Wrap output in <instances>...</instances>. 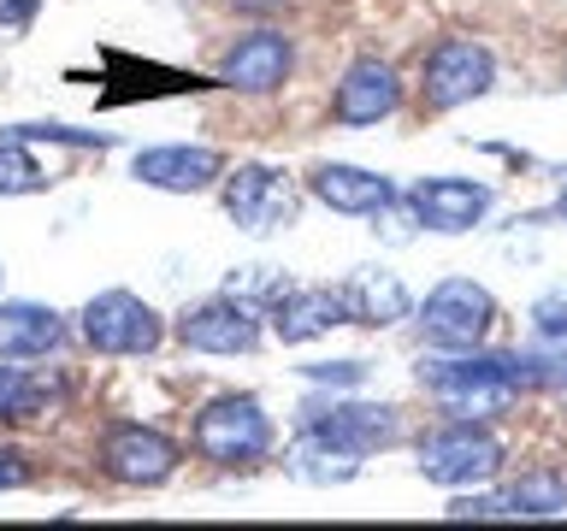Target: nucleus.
I'll list each match as a JSON object with an SVG mask.
<instances>
[{
  "label": "nucleus",
  "mask_w": 567,
  "mask_h": 531,
  "mask_svg": "<svg viewBox=\"0 0 567 531\" xmlns=\"http://www.w3.org/2000/svg\"><path fill=\"white\" fill-rule=\"evenodd\" d=\"M189 449L213 467H255V460L272 455V414L248 389L213 396L189 425Z\"/></svg>",
  "instance_id": "f03ea898"
},
{
  "label": "nucleus",
  "mask_w": 567,
  "mask_h": 531,
  "mask_svg": "<svg viewBox=\"0 0 567 531\" xmlns=\"http://www.w3.org/2000/svg\"><path fill=\"white\" fill-rule=\"evenodd\" d=\"M284 467H290L301 485H349V478L361 472V455H349V449H337V442H326V437L301 431V442L290 449Z\"/></svg>",
  "instance_id": "aec40b11"
},
{
  "label": "nucleus",
  "mask_w": 567,
  "mask_h": 531,
  "mask_svg": "<svg viewBox=\"0 0 567 531\" xmlns=\"http://www.w3.org/2000/svg\"><path fill=\"white\" fill-rule=\"evenodd\" d=\"M343 301H349V325H367V331L396 325V319H408V308H414L408 283L396 272H384V266H354L343 278Z\"/></svg>",
  "instance_id": "f3484780"
},
{
  "label": "nucleus",
  "mask_w": 567,
  "mask_h": 531,
  "mask_svg": "<svg viewBox=\"0 0 567 531\" xmlns=\"http://www.w3.org/2000/svg\"><path fill=\"white\" fill-rule=\"evenodd\" d=\"M35 407V384L18 366H0V419H24Z\"/></svg>",
  "instance_id": "393cba45"
},
{
  "label": "nucleus",
  "mask_w": 567,
  "mask_h": 531,
  "mask_svg": "<svg viewBox=\"0 0 567 531\" xmlns=\"http://www.w3.org/2000/svg\"><path fill=\"white\" fill-rule=\"evenodd\" d=\"M503 472V442L485 431V419H450L420 442V478L443 490H473Z\"/></svg>",
  "instance_id": "7ed1b4c3"
},
{
  "label": "nucleus",
  "mask_w": 567,
  "mask_h": 531,
  "mask_svg": "<svg viewBox=\"0 0 567 531\" xmlns=\"http://www.w3.org/2000/svg\"><path fill=\"white\" fill-rule=\"evenodd\" d=\"M78 336L95 354H154L159 343H166V319L131 290H101V295L83 301Z\"/></svg>",
  "instance_id": "39448f33"
},
{
  "label": "nucleus",
  "mask_w": 567,
  "mask_h": 531,
  "mask_svg": "<svg viewBox=\"0 0 567 531\" xmlns=\"http://www.w3.org/2000/svg\"><path fill=\"white\" fill-rule=\"evenodd\" d=\"M131 177L159 195H202L225 177V154L202 142H166V148H142L131 159Z\"/></svg>",
  "instance_id": "9b49d317"
},
{
  "label": "nucleus",
  "mask_w": 567,
  "mask_h": 531,
  "mask_svg": "<svg viewBox=\"0 0 567 531\" xmlns=\"http://www.w3.org/2000/svg\"><path fill=\"white\" fill-rule=\"evenodd\" d=\"M219 201L225 212L237 219V230H248V237H272V230H290L296 212H301V195L296 184L284 177L278 166H237L219 177Z\"/></svg>",
  "instance_id": "6e6552de"
},
{
  "label": "nucleus",
  "mask_w": 567,
  "mask_h": 531,
  "mask_svg": "<svg viewBox=\"0 0 567 531\" xmlns=\"http://www.w3.org/2000/svg\"><path fill=\"white\" fill-rule=\"evenodd\" d=\"M65 343V319L42 301H0V361H48Z\"/></svg>",
  "instance_id": "a211bd4d"
},
{
  "label": "nucleus",
  "mask_w": 567,
  "mask_h": 531,
  "mask_svg": "<svg viewBox=\"0 0 567 531\" xmlns=\"http://www.w3.org/2000/svg\"><path fill=\"white\" fill-rule=\"evenodd\" d=\"M496 331V295L478 278H443L420 308L425 348H485Z\"/></svg>",
  "instance_id": "20e7f679"
},
{
  "label": "nucleus",
  "mask_w": 567,
  "mask_h": 531,
  "mask_svg": "<svg viewBox=\"0 0 567 531\" xmlns=\"http://www.w3.org/2000/svg\"><path fill=\"white\" fill-rule=\"evenodd\" d=\"M301 378L331 384V389H354V384H367V361H313V366H301Z\"/></svg>",
  "instance_id": "a878e982"
},
{
  "label": "nucleus",
  "mask_w": 567,
  "mask_h": 531,
  "mask_svg": "<svg viewBox=\"0 0 567 531\" xmlns=\"http://www.w3.org/2000/svg\"><path fill=\"white\" fill-rule=\"evenodd\" d=\"M301 431L326 437L349 455H379L402 437V414L390 402H308L301 407Z\"/></svg>",
  "instance_id": "9d476101"
},
{
  "label": "nucleus",
  "mask_w": 567,
  "mask_h": 531,
  "mask_svg": "<svg viewBox=\"0 0 567 531\" xmlns=\"http://www.w3.org/2000/svg\"><path fill=\"white\" fill-rule=\"evenodd\" d=\"M95 460H101V472L113 478V485H124V490H159V485H172V478H177L184 449H177L166 431H154V425L118 419V425H106V431H101Z\"/></svg>",
  "instance_id": "423d86ee"
},
{
  "label": "nucleus",
  "mask_w": 567,
  "mask_h": 531,
  "mask_svg": "<svg viewBox=\"0 0 567 531\" xmlns=\"http://www.w3.org/2000/svg\"><path fill=\"white\" fill-rule=\"evenodd\" d=\"M172 336L184 343L189 354H255L260 348V308L243 295H207L195 308L177 313Z\"/></svg>",
  "instance_id": "1a4fd4ad"
},
{
  "label": "nucleus",
  "mask_w": 567,
  "mask_h": 531,
  "mask_svg": "<svg viewBox=\"0 0 567 531\" xmlns=\"http://www.w3.org/2000/svg\"><path fill=\"white\" fill-rule=\"evenodd\" d=\"M420 384L443 402L450 419H496L532 384V361L485 348H437L432 361H420Z\"/></svg>",
  "instance_id": "f257e3e1"
},
{
  "label": "nucleus",
  "mask_w": 567,
  "mask_h": 531,
  "mask_svg": "<svg viewBox=\"0 0 567 531\" xmlns=\"http://www.w3.org/2000/svg\"><path fill=\"white\" fill-rule=\"evenodd\" d=\"M7 136H24V142H65V148H113V136H101V131H71V124H12Z\"/></svg>",
  "instance_id": "5701e85b"
},
{
  "label": "nucleus",
  "mask_w": 567,
  "mask_h": 531,
  "mask_svg": "<svg viewBox=\"0 0 567 531\" xmlns=\"http://www.w3.org/2000/svg\"><path fill=\"white\" fill-rule=\"evenodd\" d=\"M491 184H473V177H420L408 189V207L420 212V230H437V237H461V230L485 225L491 212Z\"/></svg>",
  "instance_id": "f8f14e48"
},
{
  "label": "nucleus",
  "mask_w": 567,
  "mask_h": 531,
  "mask_svg": "<svg viewBox=\"0 0 567 531\" xmlns=\"http://www.w3.org/2000/svg\"><path fill=\"white\" fill-rule=\"evenodd\" d=\"M567 513V472H520L508 485V520H561Z\"/></svg>",
  "instance_id": "6ab92c4d"
},
{
  "label": "nucleus",
  "mask_w": 567,
  "mask_h": 531,
  "mask_svg": "<svg viewBox=\"0 0 567 531\" xmlns=\"http://www.w3.org/2000/svg\"><path fill=\"white\" fill-rule=\"evenodd\" d=\"M24 485H30V467H24V455L0 449V490H24Z\"/></svg>",
  "instance_id": "cd10ccee"
},
{
  "label": "nucleus",
  "mask_w": 567,
  "mask_h": 531,
  "mask_svg": "<svg viewBox=\"0 0 567 531\" xmlns=\"http://www.w3.org/2000/svg\"><path fill=\"white\" fill-rule=\"evenodd\" d=\"M290 65H296L290 35L284 30H248V35H237V42L225 48L219 83L243 88V95H272V88H284V77H290Z\"/></svg>",
  "instance_id": "ddd939ff"
},
{
  "label": "nucleus",
  "mask_w": 567,
  "mask_h": 531,
  "mask_svg": "<svg viewBox=\"0 0 567 531\" xmlns=\"http://www.w3.org/2000/svg\"><path fill=\"white\" fill-rule=\"evenodd\" d=\"M53 177L42 171V159L30 154L24 136H0V195H42Z\"/></svg>",
  "instance_id": "412c9836"
},
{
  "label": "nucleus",
  "mask_w": 567,
  "mask_h": 531,
  "mask_svg": "<svg viewBox=\"0 0 567 531\" xmlns=\"http://www.w3.org/2000/svg\"><path fill=\"white\" fill-rule=\"evenodd\" d=\"M225 290L243 295V301H255V308H272V301L290 290V278H284L278 266H237V272L225 278Z\"/></svg>",
  "instance_id": "4be33fe9"
},
{
  "label": "nucleus",
  "mask_w": 567,
  "mask_h": 531,
  "mask_svg": "<svg viewBox=\"0 0 567 531\" xmlns=\"http://www.w3.org/2000/svg\"><path fill=\"white\" fill-rule=\"evenodd\" d=\"M0 278H7V266H0Z\"/></svg>",
  "instance_id": "2f4dec72"
},
{
  "label": "nucleus",
  "mask_w": 567,
  "mask_h": 531,
  "mask_svg": "<svg viewBox=\"0 0 567 531\" xmlns=\"http://www.w3.org/2000/svg\"><path fill=\"white\" fill-rule=\"evenodd\" d=\"M35 12H42V0H7V7H0V24H7V30H24Z\"/></svg>",
  "instance_id": "c85d7f7f"
},
{
  "label": "nucleus",
  "mask_w": 567,
  "mask_h": 531,
  "mask_svg": "<svg viewBox=\"0 0 567 531\" xmlns=\"http://www.w3.org/2000/svg\"><path fill=\"white\" fill-rule=\"evenodd\" d=\"M556 212H561V219H567V184H561V195H556Z\"/></svg>",
  "instance_id": "7c9ffc66"
},
{
  "label": "nucleus",
  "mask_w": 567,
  "mask_h": 531,
  "mask_svg": "<svg viewBox=\"0 0 567 531\" xmlns=\"http://www.w3.org/2000/svg\"><path fill=\"white\" fill-rule=\"evenodd\" d=\"M491 83H496V60L473 35H443L420 65V95L432 113H455V106L491 95Z\"/></svg>",
  "instance_id": "0eeeda50"
},
{
  "label": "nucleus",
  "mask_w": 567,
  "mask_h": 531,
  "mask_svg": "<svg viewBox=\"0 0 567 531\" xmlns=\"http://www.w3.org/2000/svg\"><path fill=\"white\" fill-rule=\"evenodd\" d=\"M443 513L450 520H508V496H455Z\"/></svg>",
  "instance_id": "bb28decb"
},
{
  "label": "nucleus",
  "mask_w": 567,
  "mask_h": 531,
  "mask_svg": "<svg viewBox=\"0 0 567 531\" xmlns=\"http://www.w3.org/2000/svg\"><path fill=\"white\" fill-rule=\"evenodd\" d=\"M402 106V77H396V65L390 60H354L343 71V83L331 88V118L337 124H349V131H367V124H379L390 118Z\"/></svg>",
  "instance_id": "4468645a"
},
{
  "label": "nucleus",
  "mask_w": 567,
  "mask_h": 531,
  "mask_svg": "<svg viewBox=\"0 0 567 531\" xmlns=\"http://www.w3.org/2000/svg\"><path fill=\"white\" fill-rule=\"evenodd\" d=\"M532 331L549 336V343H567V283H556V290H544L532 301Z\"/></svg>",
  "instance_id": "b1692460"
},
{
  "label": "nucleus",
  "mask_w": 567,
  "mask_h": 531,
  "mask_svg": "<svg viewBox=\"0 0 567 531\" xmlns=\"http://www.w3.org/2000/svg\"><path fill=\"white\" fill-rule=\"evenodd\" d=\"M272 331H278V343H313V336H331L337 325H349V301L343 290H284L272 308Z\"/></svg>",
  "instance_id": "dca6fc26"
},
{
  "label": "nucleus",
  "mask_w": 567,
  "mask_h": 531,
  "mask_svg": "<svg viewBox=\"0 0 567 531\" xmlns=\"http://www.w3.org/2000/svg\"><path fill=\"white\" fill-rule=\"evenodd\" d=\"M308 195L319 207L343 212V219H372L396 201V184L384 171H367V166H349V159H319L308 171Z\"/></svg>",
  "instance_id": "2eb2a0df"
},
{
  "label": "nucleus",
  "mask_w": 567,
  "mask_h": 531,
  "mask_svg": "<svg viewBox=\"0 0 567 531\" xmlns=\"http://www.w3.org/2000/svg\"><path fill=\"white\" fill-rule=\"evenodd\" d=\"M237 7H248V12H260V7H278V0H237Z\"/></svg>",
  "instance_id": "c756f323"
}]
</instances>
